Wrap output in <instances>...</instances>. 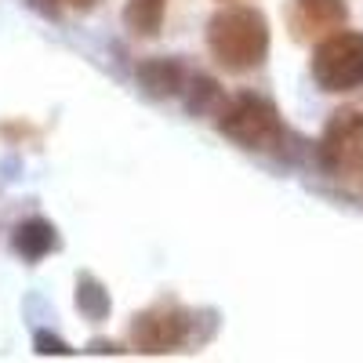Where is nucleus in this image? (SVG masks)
<instances>
[{"instance_id": "obj_1", "label": "nucleus", "mask_w": 363, "mask_h": 363, "mask_svg": "<svg viewBox=\"0 0 363 363\" xmlns=\"http://www.w3.org/2000/svg\"><path fill=\"white\" fill-rule=\"evenodd\" d=\"M207 48L229 73H251L269 55V22L251 4H229L207 22Z\"/></svg>"}, {"instance_id": "obj_2", "label": "nucleus", "mask_w": 363, "mask_h": 363, "mask_svg": "<svg viewBox=\"0 0 363 363\" xmlns=\"http://www.w3.org/2000/svg\"><path fill=\"white\" fill-rule=\"evenodd\" d=\"M215 124L225 138L244 149H277L284 142V120L262 95H233L218 106Z\"/></svg>"}, {"instance_id": "obj_3", "label": "nucleus", "mask_w": 363, "mask_h": 363, "mask_svg": "<svg viewBox=\"0 0 363 363\" xmlns=\"http://www.w3.org/2000/svg\"><path fill=\"white\" fill-rule=\"evenodd\" d=\"M196 338V316L178 301H157L131 316V345L145 356L174 352Z\"/></svg>"}, {"instance_id": "obj_4", "label": "nucleus", "mask_w": 363, "mask_h": 363, "mask_svg": "<svg viewBox=\"0 0 363 363\" xmlns=\"http://www.w3.org/2000/svg\"><path fill=\"white\" fill-rule=\"evenodd\" d=\"M313 80L335 95L363 87V33L335 29V33L320 37L313 51Z\"/></svg>"}, {"instance_id": "obj_5", "label": "nucleus", "mask_w": 363, "mask_h": 363, "mask_svg": "<svg viewBox=\"0 0 363 363\" xmlns=\"http://www.w3.org/2000/svg\"><path fill=\"white\" fill-rule=\"evenodd\" d=\"M320 160L335 174L363 171V102L342 106L327 120L323 138H320Z\"/></svg>"}, {"instance_id": "obj_6", "label": "nucleus", "mask_w": 363, "mask_h": 363, "mask_svg": "<svg viewBox=\"0 0 363 363\" xmlns=\"http://www.w3.org/2000/svg\"><path fill=\"white\" fill-rule=\"evenodd\" d=\"M345 0H291V33L298 40H320L335 29H345Z\"/></svg>"}, {"instance_id": "obj_7", "label": "nucleus", "mask_w": 363, "mask_h": 363, "mask_svg": "<svg viewBox=\"0 0 363 363\" xmlns=\"http://www.w3.org/2000/svg\"><path fill=\"white\" fill-rule=\"evenodd\" d=\"M138 84L145 95H153V99H171V95H182L186 91V66L178 62V58H145V62H138L135 69Z\"/></svg>"}, {"instance_id": "obj_8", "label": "nucleus", "mask_w": 363, "mask_h": 363, "mask_svg": "<svg viewBox=\"0 0 363 363\" xmlns=\"http://www.w3.org/2000/svg\"><path fill=\"white\" fill-rule=\"evenodd\" d=\"M11 247L26 258V262H40L44 255H51L58 247V236H55V225H48L44 218H26L15 225L11 233Z\"/></svg>"}, {"instance_id": "obj_9", "label": "nucleus", "mask_w": 363, "mask_h": 363, "mask_svg": "<svg viewBox=\"0 0 363 363\" xmlns=\"http://www.w3.org/2000/svg\"><path fill=\"white\" fill-rule=\"evenodd\" d=\"M167 0H128L124 4V22L135 37H157L164 26Z\"/></svg>"}, {"instance_id": "obj_10", "label": "nucleus", "mask_w": 363, "mask_h": 363, "mask_svg": "<svg viewBox=\"0 0 363 363\" xmlns=\"http://www.w3.org/2000/svg\"><path fill=\"white\" fill-rule=\"evenodd\" d=\"M77 309L87 316V320H106L109 316V309H113V298H109V291L95 280V277H80L77 280Z\"/></svg>"}, {"instance_id": "obj_11", "label": "nucleus", "mask_w": 363, "mask_h": 363, "mask_svg": "<svg viewBox=\"0 0 363 363\" xmlns=\"http://www.w3.org/2000/svg\"><path fill=\"white\" fill-rule=\"evenodd\" d=\"M222 102H225L222 99V87L211 80V77L196 73V77L186 80V109L189 113H218Z\"/></svg>"}, {"instance_id": "obj_12", "label": "nucleus", "mask_w": 363, "mask_h": 363, "mask_svg": "<svg viewBox=\"0 0 363 363\" xmlns=\"http://www.w3.org/2000/svg\"><path fill=\"white\" fill-rule=\"evenodd\" d=\"M33 349L40 356H73V345H66L58 335H51V330H37V335H33Z\"/></svg>"}, {"instance_id": "obj_13", "label": "nucleus", "mask_w": 363, "mask_h": 363, "mask_svg": "<svg viewBox=\"0 0 363 363\" xmlns=\"http://www.w3.org/2000/svg\"><path fill=\"white\" fill-rule=\"evenodd\" d=\"M87 352H99V356H102V352H120V345H116V342H91Z\"/></svg>"}, {"instance_id": "obj_14", "label": "nucleus", "mask_w": 363, "mask_h": 363, "mask_svg": "<svg viewBox=\"0 0 363 363\" xmlns=\"http://www.w3.org/2000/svg\"><path fill=\"white\" fill-rule=\"evenodd\" d=\"M29 4H33L37 11H44V15H55L58 11V0H29Z\"/></svg>"}, {"instance_id": "obj_15", "label": "nucleus", "mask_w": 363, "mask_h": 363, "mask_svg": "<svg viewBox=\"0 0 363 363\" xmlns=\"http://www.w3.org/2000/svg\"><path fill=\"white\" fill-rule=\"evenodd\" d=\"M69 8H80V11H87V8H95V0H66Z\"/></svg>"}]
</instances>
